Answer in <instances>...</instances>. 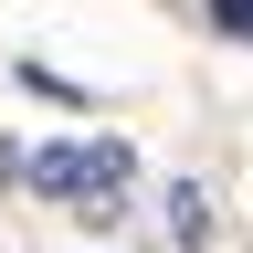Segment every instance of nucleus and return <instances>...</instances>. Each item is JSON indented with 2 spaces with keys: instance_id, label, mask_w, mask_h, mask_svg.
<instances>
[{
  "instance_id": "3",
  "label": "nucleus",
  "mask_w": 253,
  "mask_h": 253,
  "mask_svg": "<svg viewBox=\"0 0 253 253\" xmlns=\"http://www.w3.org/2000/svg\"><path fill=\"white\" fill-rule=\"evenodd\" d=\"M211 21L232 32V42H253V0H211Z\"/></svg>"
},
{
  "instance_id": "1",
  "label": "nucleus",
  "mask_w": 253,
  "mask_h": 253,
  "mask_svg": "<svg viewBox=\"0 0 253 253\" xmlns=\"http://www.w3.org/2000/svg\"><path fill=\"white\" fill-rule=\"evenodd\" d=\"M21 179L42 190V201H63L74 221H116L126 179H137V158H126V137H63V148H32Z\"/></svg>"
},
{
  "instance_id": "2",
  "label": "nucleus",
  "mask_w": 253,
  "mask_h": 253,
  "mask_svg": "<svg viewBox=\"0 0 253 253\" xmlns=\"http://www.w3.org/2000/svg\"><path fill=\"white\" fill-rule=\"evenodd\" d=\"M169 221H179V243H201L211 232V201H201V190H169Z\"/></svg>"
}]
</instances>
